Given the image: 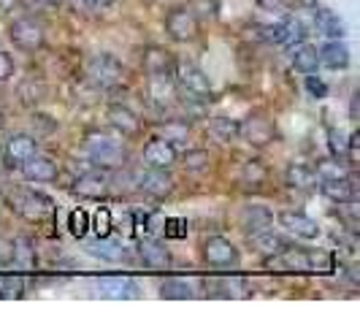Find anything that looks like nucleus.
I'll list each match as a JSON object with an SVG mask.
<instances>
[{"label":"nucleus","mask_w":360,"mask_h":325,"mask_svg":"<svg viewBox=\"0 0 360 325\" xmlns=\"http://www.w3.org/2000/svg\"><path fill=\"white\" fill-rule=\"evenodd\" d=\"M87 155L98 168H120L127 162V149L120 139L106 136V133H90L87 136Z\"/></svg>","instance_id":"nucleus-1"},{"label":"nucleus","mask_w":360,"mask_h":325,"mask_svg":"<svg viewBox=\"0 0 360 325\" xmlns=\"http://www.w3.org/2000/svg\"><path fill=\"white\" fill-rule=\"evenodd\" d=\"M11 209L17 212L22 219H27V222H49L54 217V200L49 196H44V193H36V190H17L11 198Z\"/></svg>","instance_id":"nucleus-2"},{"label":"nucleus","mask_w":360,"mask_h":325,"mask_svg":"<svg viewBox=\"0 0 360 325\" xmlns=\"http://www.w3.org/2000/svg\"><path fill=\"white\" fill-rule=\"evenodd\" d=\"M122 76H125V68H122V63H120L114 54L103 52L87 60V79H90L95 87H101V90H114V87H120Z\"/></svg>","instance_id":"nucleus-3"},{"label":"nucleus","mask_w":360,"mask_h":325,"mask_svg":"<svg viewBox=\"0 0 360 325\" xmlns=\"http://www.w3.org/2000/svg\"><path fill=\"white\" fill-rule=\"evenodd\" d=\"M174 79H176V84H179L184 92H190L193 98H198V101H206V98H212V90H214V84H212V79H209V73L198 68L195 63H174Z\"/></svg>","instance_id":"nucleus-4"},{"label":"nucleus","mask_w":360,"mask_h":325,"mask_svg":"<svg viewBox=\"0 0 360 325\" xmlns=\"http://www.w3.org/2000/svg\"><path fill=\"white\" fill-rule=\"evenodd\" d=\"M8 38L17 46L19 52H38L46 41V30L44 25L33 17H19L8 25Z\"/></svg>","instance_id":"nucleus-5"},{"label":"nucleus","mask_w":360,"mask_h":325,"mask_svg":"<svg viewBox=\"0 0 360 325\" xmlns=\"http://www.w3.org/2000/svg\"><path fill=\"white\" fill-rule=\"evenodd\" d=\"M165 33L171 41L176 44H187V41H195L200 33V22L198 17L187 8V6H176L165 14Z\"/></svg>","instance_id":"nucleus-6"},{"label":"nucleus","mask_w":360,"mask_h":325,"mask_svg":"<svg viewBox=\"0 0 360 325\" xmlns=\"http://www.w3.org/2000/svg\"><path fill=\"white\" fill-rule=\"evenodd\" d=\"M200 255H203L206 266H212V269H236L241 260L236 244L225 236H209L200 247Z\"/></svg>","instance_id":"nucleus-7"},{"label":"nucleus","mask_w":360,"mask_h":325,"mask_svg":"<svg viewBox=\"0 0 360 325\" xmlns=\"http://www.w3.org/2000/svg\"><path fill=\"white\" fill-rule=\"evenodd\" d=\"M92 290L95 295L101 298H114V301H122V298H136L139 295V285L122 276V274H103V276H95L92 279Z\"/></svg>","instance_id":"nucleus-8"},{"label":"nucleus","mask_w":360,"mask_h":325,"mask_svg":"<svg viewBox=\"0 0 360 325\" xmlns=\"http://www.w3.org/2000/svg\"><path fill=\"white\" fill-rule=\"evenodd\" d=\"M238 136L247 141L250 146H257V149H263V146H269L274 139H276V127L271 125V120L266 117H260V114H250L244 122H238Z\"/></svg>","instance_id":"nucleus-9"},{"label":"nucleus","mask_w":360,"mask_h":325,"mask_svg":"<svg viewBox=\"0 0 360 325\" xmlns=\"http://www.w3.org/2000/svg\"><path fill=\"white\" fill-rule=\"evenodd\" d=\"M36 152H38L36 136H30V133H14V136H8V141L3 146V162L8 168H19L25 160H30Z\"/></svg>","instance_id":"nucleus-10"},{"label":"nucleus","mask_w":360,"mask_h":325,"mask_svg":"<svg viewBox=\"0 0 360 325\" xmlns=\"http://www.w3.org/2000/svg\"><path fill=\"white\" fill-rule=\"evenodd\" d=\"M136 184L149 198H168L174 193V179L168 168H146L136 177Z\"/></svg>","instance_id":"nucleus-11"},{"label":"nucleus","mask_w":360,"mask_h":325,"mask_svg":"<svg viewBox=\"0 0 360 325\" xmlns=\"http://www.w3.org/2000/svg\"><path fill=\"white\" fill-rule=\"evenodd\" d=\"M146 90H149V98L155 106H168L176 101V79H174V71H158L149 73V82H146Z\"/></svg>","instance_id":"nucleus-12"},{"label":"nucleus","mask_w":360,"mask_h":325,"mask_svg":"<svg viewBox=\"0 0 360 325\" xmlns=\"http://www.w3.org/2000/svg\"><path fill=\"white\" fill-rule=\"evenodd\" d=\"M73 196H79V198L84 200H101L108 196V174L103 171H87V174H82L79 179L73 181Z\"/></svg>","instance_id":"nucleus-13"},{"label":"nucleus","mask_w":360,"mask_h":325,"mask_svg":"<svg viewBox=\"0 0 360 325\" xmlns=\"http://www.w3.org/2000/svg\"><path fill=\"white\" fill-rule=\"evenodd\" d=\"M19 171H22V177L25 181H36V184H44V181H54L57 179V174H60V168H57V162L52 158H46V155H33L30 160H25L19 165Z\"/></svg>","instance_id":"nucleus-14"},{"label":"nucleus","mask_w":360,"mask_h":325,"mask_svg":"<svg viewBox=\"0 0 360 325\" xmlns=\"http://www.w3.org/2000/svg\"><path fill=\"white\" fill-rule=\"evenodd\" d=\"M106 120L117 133H122V139L139 136V130H141V120L136 117V111L122 106V103H111V106L106 108Z\"/></svg>","instance_id":"nucleus-15"},{"label":"nucleus","mask_w":360,"mask_h":325,"mask_svg":"<svg viewBox=\"0 0 360 325\" xmlns=\"http://www.w3.org/2000/svg\"><path fill=\"white\" fill-rule=\"evenodd\" d=\"M276 219H279V225H282L290 236H295V238H307V241H311V238L320 236V225H317L311 217L301 215V212H282Z\"/></svg>","instance_id":"nucleus-16"},{"label":"nucleus","mask_w":360,"mask_h":325,"mask_svg":"<svg viewBox=\"0 0 360 325\" xmlns=\"http://www.w3.org/2000/svg\"><path fill=\"white\" fill-rule=\"evenodd\" d=\"M176 160H179L176 146L165 139H155L144 146V162L149 168H171Z\"/></svg>","instance_id":"nucleus-17"},{"label":"nucleus","mask_w":360,"mask_h":325,"mask_svg":"<svg viewBox=\"0 0 360 325\" xmlns=\"http://www.w3.org/2000/svg\"><path fill=\"white\" fill-rule=\"evenodd\" d=\"M241 231L247 236H255V234H263V231H269L271 225H274V215H271L266 206H260V203H250V206H244L241 209Z\"/></svg>","instance_id":"nucleus-18"},{"label":"nucleus","mask_w":360,"mask_h":325,"mask_svg":"<svg viewBox=\"0 0 360 325\" xmlns=\"http://www.w3.org/2000/svg\"><path fill=\"white\" fill-rule=\"evenodd\" d=\"M320 190L328 200L333 203H349V200L358 198V187H355V179L349 177H336V179H320Z\"/></svg>","instance_id":"nucleus-19"},{"label":"nucleus","mask_w":360,"mask_h":325,"mask_svg":"<svg viewBox=\"0 0 360 325\" xmlns=\"http://www.w3.org/2000/svg\"><path fill=\"white\" fill-rule=\"evenodd\" d=\"M139 257H141V263H144L146 269H152V271L171 269V253L162 247L155 236H149V238H144V241H141Z\"/></svg>","instance_id":"nucleus-20"},{"label":"nucleus","mask_w":360,"mask_h":325,"mask_svg":"<svg viewBox=\"0 0 360 325\" xmlns=\"http://www.w3.org/2000/svg\"><path fill=\"white\" fill-rule=\"evenodd\" d=\"M320 54V65L330 68V71H344L349 65V49L344 44V38H328L323 49H317Z\"/></svg>","instance_id":"nucleus-21"},{"label":"nucleus","mask_w":360,"mask_h":325,"mask_svg":"<svg viewBox=\"0 0 360 325\" xmlns=\"http://www.w3.org/2000/svg\"><path fill=\"white\" fill-rule=\"evenodd\" d=\"M84 250L92 255V257H101L106 263H125L127 260V250L122 241H111L108 236L103 238H95V241H87Z\"/></svg>","instance_id":"nucleus-22"},{"label":"nucleus","mask_w":360,"mask_h":325,"mask_svg":"<svg viewBox=\"0 0 360 325\" xmlns=\"http://www.w3.org/2000/svg\"><path fill=\"white\" fill-rule=\"evenodd\" d=\"M317 181L320 177H317L314 165H307V162H290L285 171V184L292 190H314Z\"/></svg>","instance_id":"nucleus-23"},{"label":"nucleus","mask_w":360,"mask_h":325,"mask_svg":"<svg viewBox=\"0 0 360 325\" xmlns=\"http://www.w3.org/2000/svg\"><path fill=\"white\" fill-rule=\"evenodd\" d=\"M290 63H292V68L298 73H317L320 68V54H317V46H311L307 41H301V44H295L292 46V54H290Z\"/></svg>","instance_id":"nucleus-24"},{"label":"nucleus","mask_w":360,"mask_h":325,"mask_svg":"<svg viewBox=\"0 0 360 325\" xmlns=\"http://www.w3.org/2000/svg\"><path fill=\"white\" fill-rule=\"evenodd\" d=\"M314 30H320L325 38H344L347 36V25L344 19L330 11V8H317L314 11Z\"/></svg>","instance_id":"nucleus-25"},{"label":"nucleus","mask_w":360,"mask_h":325,"mask_svg":"<svg viewBox=\"0 0 360 325\" xmlns=\"http://www.w3.org/2000/svg\"><path fill=\"white\" fill-rule=\"evenodd\" d=\"M250 241H252V247L257 250L260 255H266V257H271V255H279L282 250H288L290 241L285 238V236L274 234V231H263V234H255L250 236Z\"/></svg>","instance_id":"nucleus-26"},{"label":"nucleus","mask_w":360,"mask_h":325,"mask_svg":"<svg viewBox=\"0 0 360 325\" xmlns=\"http://www.w3.org/2000/svg\"><path fill=\"white\" fill-rule=\"evenodd\" d=\"M11 263L19 271H36V250H33V241L27 236H17L14 238V257H11Z\"/></svg>","instance_id":"nucleus-27"},{"label":"nucleus","mask_w":360,"mask_h":325,"mask_svg":"<svg viewBox=\"0 0 360 325\" xmlns=\"http://www.w3.org/2000/svg\"><path fill=\"white\" fill-rule=\"evenodd\" d=\"M160 295L162 298H193L195 295V285L184 276H168L165 282L160 285Z\"/></svg>","instance_id":"nucleus-28"},{"label":"nucleus","mask_w":360,"mask_h":325,"mask_svg":"<svg viewBox=\"0 0 360 325\" xmlns=\"http://www.w3.org/2000/svg\"><path fill=\"white\" fill-rule=\"evenodd\" d=\"M238 120H231V117H214L212 122H209V133L214 136L217 141H222V144H231L238 139Z\"/></svg>","instance_id":"nucleus-29"},{"label":"nucleus","mask_w":360,"mask_h":325,"mask_svg":"<svg viewBox=\"0 0 360 325\" xmlns=\"http://www.w3.org/2000/svg\"><path fill=\"white\" fill-rule=\"evenodd\" d=\"M336 269V257L328 253V250H309V274H320L328 276Z\"/></svg>","instance_id":"nucleus-30"},{"label":"nucleus","mask_w":360,"mask_h":325,"mask_svg":"<svg viewBox=\"0 0 360 325\" xmlns=\"http://www.w3.org/2000/svg\"><path fill=\"white\" fill-rule=\"evenodd\" d=\"M266 179H269V171H266V165H263V162L260 160L244 162V168H241V181H244L247 187H260Z\"/></svg>","instance_id":"nucleus-31"},{"label":"nucleus","mask_w":360,"mask_h":325,"mask_svg":"<svg viewBox=\"0 0 360 325\" xmlns=\"http://www.w3.org/2000/svg\"><path fill=\"white\" fill-rule=\"evenodd\" d=\"M144 68H146V73L174 71V60H171V54L162 52V49H149V52L144 54Z\"/></svg>","instance_id":"nucleus-32"},{"label":"nucleus","mask_w":360,"mask_h":325,"mask_svg":"<svg viewBox=\"0 0 360 325\" xmlns=\"http://www.w3.org/2000/svg\"><path fill=\"white\" fill-rule=\"evenodd\" d=\"M320 179H336V177H347V165L342 162V158H323L314 165Z\"/></svg>","instance_id":"nucleus-33"},{"label":"nucleus","mask_w":360,"mask_h":325,"mask_svg":"<svg viewBox=\"0 0 360 325\" xmlns=\"http://www.w3.org/2000/svg\"><path fill=\"white\" fill-rule=\"evenodd\" d=\"M90 228H92V234L98 236V238H103V236L111 234V228H114V215H111V209H106V206H98V212L92 215Z\"/></svg>","instance_id":"nucleus-34"},{"label":"nucleus","mask_w":360,"mask_h":325,"mask_svg":"<svg viewBox=\"0 0 360 325\" xmlns=\"http://www.w3.org/2000/svg\"><path fill=\"white\" fill-rule=\"evenodd\" d=\"M217 295H225V298H231V295H244L247 293V282L241 279V276H222V279H217Z\"/></svg>","instance_id":"nucleus-35"},{"label":"nucleus","mask_w":360,"mask_h":325,"mask_svg":"<svg viewBox=\"0 0 360 325\" xmlns=\"http://www.w3.org/2000/svg\"><path fill=\"white\" fill-rule=\"evenodd\" d=\"M187 8L198 17V22H212V19H217L219 3H217V0H190V6H187Z\"/></svg>","instance_id":"nucleus-36"},{"label":"nucleus","mask_w":360,"mask_h":325,"mask_svg":"<svg viewBox=\"0 0 360 325\" xmlns=\"http://www.w3.org/2000/svg\"><path fill=\"white\" fill-rule=\"evenodd\" d=\"M209 162H212V158H209V152H206V149H190V152L184 155V168H187V171H193V174L206 171V168H209Z\"/></svg>","instance_id":"nucleus-37"},{"label":"nucleus","mask_w":360,"mask_h":325,"mask_svg":"<svg viewBox=\"0 0 360 325\" xmlns=\"http://www.w3.org/2000/svg\"><path fill=\"white\" fill-rule=\"evenodd\" d=\"M68 228L76 238H84L87 231H90V215L84 209H73L71 217H68Z\"/></svg>","instance_id":"nucleus-38"},{"label":"nucleus","mask_w":360,"mask_h":325,"mask_svg":"<svg viewBox=\"0 0 360 325\" xmlns=\"http://www.w3.org/2000/svg\"><path fill=\"white\" fill-rule=\"evenodd\" d=\"M162 234H165V238H184V236H187L184 219H179V217H165Z\"/></svg>","instance_id":"nucleus-39"},{"label":"nucleus","mask_w":360,"mask_h":325,"mask_svg":"<svg viewBox=\"0 0 360 325\" xmlns=\"http://www.w3.org/2000/svg\"><path fill=\"white\" fill-rule=\"evenodd\" d=\"M14 73H17L14 57H11L8 52H3V49H0V84L11 82V79H14Z\"/></svg>","instance_id":"nucleus-40"},{"label":"nucleus","mask_w":360,"mask_h":325,"mask_svg":"<svg viewBox=\"0 0 360 325\" xmlns=\"http://www.w3.org/2000/svg\"><path fill=\"white\" fill-rule=\"evenodd\" d=\"M162 139L165 141H171V144H179L187 139V125H181V122H171V125L162 127Z\"/></svg>","instance_id":"nucleus-41"},{"label":"nucleus","mask_w":360,"mask_h":325,"mask_svg":"<svg viewBox=\"0 0 360 325\" xmlns=\"http://www.w3.org/2000/svg\"><path fill=\"white\" fill-rule=\"evenodd\" d=\"M22 290H25L22 276L6 274V285H3V295H0V298H14V295H22Z\"/></svg>","instance_id":"nucleus-42"},{"label":"nucleus","mask_w":360,"mask_h":325,"mask_svg":"<svg viewBox=\"0 0 360 325\" xmlns=\"http://www.w3.org/2000/svg\"><path fill=\"white\" fill-rule=\"evenodd\" d=\"M358 141H360V133H349V139H347V144H344L347 165H358Z\"/></svg>","instance_id":"nucleus-43"},{"label":"nucleus","mask_w":360,"mask_h":325,"mask_svg":"<svg viewBox=\"0 0 360 325\" xmlns=\"http://www.w3.org/2000/svg\"><path fill=\"white\" fill-rule=\"evenodd\" d=\"M307 90L311 92V98H317V101H323V98H328V87H325V82H320V79H314L311 73H307Z\"/></svg>","instance_id":"nucleus-44"},{"label":"nucleus","mask_w":360,"mask_h":325,"mask_svg":"<svg viewBox=\"0 0 360 325\" xmlns=\"http://www.w3.org/2000/svg\"><path fill=\"white\" fill-rule=\"evenodd\" d=\"M328 133H330V152H333V158H344V144H347L344 133L342 130H333V127Z\"/></svg>","instance_id":"nucleus-45"},{"label":"nucleus","mask_w":360,"mask_h":325,"mask_svg":"<svg viewBox=\"0 0 360 325\" xmlns=\"http://www.w3.org/2000/svg\"><path fill=\"white\" fill-rule=\"evenodd\" d=\"M162 225H165V217L160 215V212H155V215H149L146 217V234L149 236H158V234H162Z\"/></svg>","instance_id":"nucleus-46"},{"label":"nucleus","mask_w":360,"mask_h":325,"mask_svg":"<svg viewBox=\"0 0 360 325\" xmlns=\"http://www.w3.org/2000/svg\"><path fill=\"white\" fill-rule=\"evenodd\" d=\"M11 257H14V241L0 238V266H11Z\"/></svg>","instance_id":"nucleus-47"},{"label":"nucleus","mask_w":360,"mask_h":325,"mask_svg":"<svg viewBox=\"0 0 360 325\" xmlns=\"http://www.w3.org/2000/svg\"><path fill=\"white\" fill-rule=\"evenodd\" d=\"M255 3H257L260 8H266V11H279V8H282L288 0H255Z\"/></svg>","instance_id":"nucleus-48"},{"label":"nucleus","mask_w":360,"mask_h":325,"mask_svg":"<svg viewBox=\"0 0 360 325\" xmlns=\"http://www.w3.org/2000/svg\"><path fill=\"white\" fill-rule=\"evenodd\" d=\"M90 6H95V8H106V6H111L114 0H87Z\"/></svg>","instance_id":"nucleus-49"},{"label":"nucleus","mask_w":360,"mask_h":325,"mask_svg":"<svg viewBox=\"0 0 360 325\" xmlns=\"http://www.w3.org/2000/svg\"><path fill=\"white\" fill-rule=\"evenodd\" d=\"M349 117H352V120H358V95L352 98V108H349Z\"/></svg>","instance_id":"nucleus-50"},{"label":"nucleus","mask_w":360,"mask_h":325,"mask_svg":"<svg viewBox=\"0 0 360 325\" xmlns=\"http://www.w3.org/2000/svg\"><path fill=\"white\" fill-rule=\"evenodd\" d=\"M11 6H14V0H0V14H3V11H8Z\"/></svg>","instance_id":"nucleus-51"},{"label":"nucleus","mask_w":360,"mask_h":325,"mask_svg":"<svg viewBox=\"0 0 360 325\" xmlns=\"http://www.w3.org/2000/svg\"><path fill=\"white\" fill-rule=\"evenodd\" d=\"M38 3H41V6H60L63 0H38Z\"/></svg>","instance_id":"nucleus-52"},{"label":"nucleus","mask_w":360,"mask_h":325,"mask_svg":"<svg viewBox=\"0 0 360 325\" xmlns=\"http://www.w3.org/2000/svg\"><path fill=\"white\" fill-rule=\"evenodd\" d=\"M3 285H6V274H0V295H3Z\"/></svg>","instance_id":"nucleus-53"},{"label":"nucleus","mask_w":360,"mask_h":325,"mask_svg":"<svg viewBox=\"0 0 360 325\" xmlns=\"http://www.w3.org/2000/svg\"><path fill=\"white\" fill-rule=\"evenodd\" d=\"M6 127V117H3V111H0V130Z\"/></svg>","instance_id":"nucleus-54"},{"label":"nucleus","mask_w":360,"mask_h":325,"mask_svg":"<svg viewBox=\"0 0 360 325\" xmlns=\"http://www.w3.org/2000/svg\"><path fill=\"white\" fill-rule=\"evenodd\" d=\"M0 162H3V146H0Z\"/></svg>","instance_id":"nucleus-55"}]
</instances>
